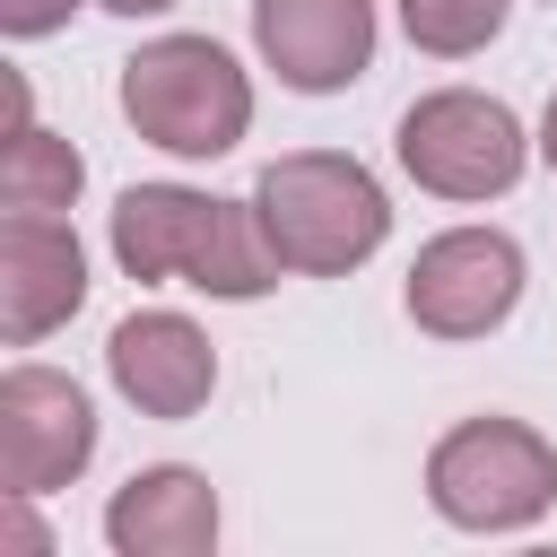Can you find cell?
<instances>
[{
	"label": "cell",
	"mask_w": 557,
	"mask_h": 557,
	"mask_svg": "<svg viewBox=\"0 0 557 557\" xmlns=\"http://www.w3.org/2000/svg\"><path fill=\"white\" fill-rule=\"evenodd\" d=\"M392 157H400V174H409L418 191H435V200H496V191L522 183L531 139H522V122H513L505 96L435 87V96H418V104L400 113Z\"/></svg>",
	"instance_id": "cell-5"
},
{
	"label": "cell",
	"mask_w": 557,
	"mask_h": 557,
	"mask_svg": "<svg viewBox=\"0 0 557 557\" xmlns=\"http://www.w3.org/2000/svg\"><path fill=\"white\" fill-rule=\"evenodd\" d=\"M78 305H87V252H78L70 218L9 209L0 218V331H9V348H35Z\"/></svg>",
	"instance_id": "cell-9"
},
{
	"label": "cell",
	"mask_w": 557,
	"mask_h": 557,
	"mask_svg": "<svg viewBox=\"0 0 557 557\" xmlns=\"http://www.w3.org/2000/svg\"><path fill=\"white\" fill-rule=\"evenodd\" d=\"M122 113L165 157H226L252 131V78L209 35H157L122 61Z\"/></svg>",
	"instance_id": "cell-3"
},
{
	"label": "cell",
	"mask_w": 557,
	"mask_h": 557,
	"mask_svg": "<svg viewBox=\"0 0 557 557\" xmlns=\"http://www.w3.org/2000/svg\"><path fill=\"white\" fill-rule=\"evenodd\" d=\"M78 183H87V157L61 139V131H44V122H17L9 131V157H0V200L9 209H78Z\"/></svg>",
	"instance_id": "cell-12"
},
{
	"label": "cell",
	"mask_w": 557,
	"mask_h": 557,
	"mask_svg": "<svg viewBox=\"0 0 557 557\" xmlns=\"http://www.w3.org/2000/svg\"><path fill=\"white\" fill-rule=\"evenodd\" d=\"M252 209L278 244V261L296 278H348L357 261H374V244L392 235V200L383 183L339 157V148H296V157H270L252 174Z\"/></svg>",
	"instance_id": "cell-2"
},
{
	"label": "cell",
	"mask_w": 557,
	"mask_h": 557,
	"mask_svg": "<svg viewBox=\"0 0 557 557\" xmlns=\"http://www.w3.org/2000/svg\"><path fill=\"white\" fill-rule=\"evenodd\" d=\"M104 548L113 557H209L218 548V487L183 461L131 470L104 505Z\"/></svg>",
	"instance_id": "cell-11"
},
{
	"label": "cell",
	"mask_w": 557,
	"mask_h": 557,
	"mask_svg": "<svg viewBox=\"0 0 557 557\" xmlns=\"http://www.w3.org/2000/svg\"><path fill=\"white\" fill-rule=\"evenodd\" d=\"M426 505L453 531H531L557 505V444L522 418H461L426 453Z\"/></svg>",
	"instance_id": "cell-4"
},
{
	"label": "cell",
	"mask_w": 557,
	"mask_h": 557,
	"mask_svg": "<svg viewBox=\"0 0 557 557\" xmlns=\"http://www.w3.org/2000/svg\"><path fill=\"white\" fill-rule=\"evenodd\" d=\"M252 44L296 96H339L374 61V0H252Z\"/></svg>",
	"instance_id": "cell-8"
},
{
	"label": "cell",
	"mask_w": 557,
	"mask_h": 557,
	"mask_svg": "<svg viewBox=\"0 0 557 557\" xmlns=\"http://www.w3.org/2000/svg\"><path fill=\"white\" fill-rule=\"evenodd\" d=\"M113 261L131 278H183L226 305L270 296L287 270L252 200H209L191 183H131L113 200Z\"/></svg>",
	"instance_id": "cell-1"
},
{
	"label": "cell",
	"mask_w": 557,
	"mask_h": 557,
	"mask_svg": "<svg viewBox=\"0 0 557 557\" xmlns=\"http://www.w3.org/2000/svg\"><path fill=\"white\" fill-rule=\"evenodd\" d=\"M96 9H113V17H157V9H174V0H96Z\"/></svg>",
	"instance_id": "cell-16"
},
{
	"label": "cell",
	"mask_w": 557,
	"mask_h": 557,
	"mask_svg": "<svg viewBox=\"0 0 557 557\" xmlns=\"http://www.w3.org/2000/svg\"><path fill=\"white\" fill-rule=\"evenodd\" d=\"M505 9H513V0H400V26H409L418 52H435V61H470L479 44H496Z\"/></svg>",
	"instance_id": "cell-13"
},
{
	"label": "cell",
	"mask_w": 557,
	"mask_h": 557,
	"mask_svg": "<svg viewBox=\"0 0 557 557\" xmlns=\"http://www.w3.org/2000/svg\"><path fill=\"white\" fill-rule=\"evenodd\" d=\"M409 322L426 339H487L513 305H522V244L505 226H444L418 244L409 287H400Z\"/></svg>",
	"instance_id": "cell-6"
},
{
	"label": "cell",
	"mask_w": 557,
	"mask_h": 557,
	"mask_svg": "<svg viewBox=\"0 0 557 557\" xmlns=\"http://www.w3.org/2000/svg\"><path fill=\"white\" fill-rule=\"evenodd\" d=\"M70 9H78V0H0V26H9L17 44H35V35L70 26Z\"/></svg>",
	"instance_id": "cell-14"
},
{
	"label": "cell",
	"mask_w": 557,
	"mask_h": 557,
	"mask_svg": "<svg viewBox=\"0 0 557 557\" xmlns=\"http://www.w3.org/2000/svg\"><path fill=\"white\" fill-rule=\"evenodd\" d=\"M104 374H113V392H122L139 418H191V409H209V392H218V348H209V331H200L191 313L148 305V313H131V322H113Z\"/></svg>",
	"instance_id": "cell-10"
},
{
	"label": "cell",
	"mask_w": 557,
	"mask_h": 557,
	"mask_svg": "<svg viewBox=\"0 0 557 557\" xmlns=\"http://www.w3.org/2000/svg\"><path fill=\"white\" fill-rule=\"evenodd\" d=\"M96 461V409L70 374L52 366H9L0 374V487L9 496H52Z\"/></svg>",
	"instance_id": "cell-7"
},
{
	"label": "cell",
	"mask_w": 557,
	"mask_h": 557,
	"mask_svg": "<svg viewBox=\"0 0 557 557\" xmlns=\"http://www.w3.org/2000/svg\"><path fill=\"white\" fill-rule=\"evenodd\" d=\"M540 157H548V174H557V96H548V113H540Z\"/></svg>",
	"instance_id": "cell-15"
}]
</instances>
